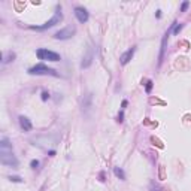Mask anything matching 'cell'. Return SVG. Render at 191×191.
<instances>
[{
	"instance_id": "cell-4",
	"label": "cell",
	"mask_w": 191,
	"mask_h": 191,
	"mask_svg": "<svg viewBox=\"0 0 191 191\" xmlns=\"http://www.w3.org/2000/svg\"><path fill=\"white\" fill-rule=\"evenodd\" d=\"M36 55L41 58V60H48V61H58L60 60V54H57L54 51H49V49H45V48L37 49Z\"/></svg>"
},
{
	"instance_id": "cell-13",
	"label": "cell",
	"mask_w": 191,
	"mask_h": 191,
	"mask_svg": "<svg viewBox=\"0 0 191 191\" xmlns=\"http://www.w3.org/2000/svg\"><path fill=\"white\" fill-rule=\"evenodd\" d=\"M145 90H146V93H151V90H152V81L146 82V88H145Z\"/></svg>"
},
{
	"instance_id": "cell-7",
	"label": "cell",
	"mask_w": 191,
	"mask_h": 191,
	"mask_svg": "<svg viewBox=\"0 0 191 191\" xmlns=\"http://www.w3.org/2000/svg\"><path fill=\"white\" fill-rule=\"evenodd\" d=\"M19 126H21V128L24 131H30L31 130V122L29 118H25V116H19Z\"/></svg>"
},
{
	"instance_id": "cell-1",
	"label": "cell",
	"mask_w": 191,
	"mask_h": 191,
	"mask_svg": "<svg viewBox=\"0 0 191 191\" xmlns=\"http://www.w3.org/2000/svg\"><path fill=\"white\" fill-rule=\"evenodd\" d=\"M0 161L3 166L12 169L18 167V160L15 158L14 151H12V143L6 137H2V140H0Z\"/></svg>"
},
{
	"instance_id": "cell-8",
	"label": "cell",
	"mask_w": 191,
	"mask_h": 191,
	"mask_svg": "<svg viewBox=\"0 0 191 191\" xmlns=\"http://www.w3.org/2000/svg\"><path fill=\"white\" fill-rule=\"evenodd\" d=\"M133 54H134V48H130L127 52H124V54L121 55V64H127L130 60H131V57H133Z\"/></svg>"
},
{
	"instance_id": "cell-9",
	"label": "cell",
	"mask_w": 191,
	"mask_h": 191,
	"mask_svg": "<svg viewBox=\"0 0 191 191\" xmlns=\"http://www.w3.org/2000/svg\"><path fill=\"white\" fill-rule=\"evenodd\" d=\"M91 61H93V52L90 51V52H88V55L85 57V61H82L81 66H82V67H88V66L91 64Z\"/></svg>"
},
{
	"instance_id": "cell-10",
	"label": "cell",
	"mask_w": 191,
	"mask_h": 191,
	"mask_svg": "<svg viewBox=\"0 0 191 191\" xmlns=\"http://www.w3.org/2000/svg\"><path fill=\"white\" fill-rule=\"evenodd\" d=\"M114 172H115V175H116L118 178H121V179H126V175H124V172H122L120 167H115V169H114Z\"/></svg>"
},
{
	"instance_id": "cell-17",
	"label": "cell",
	"mask_w": 191,
	"mask_h": 191,
	"mask_svg": "<svg viewBox=\"0 0 191 191\" xmlns=\"http://www.w3.org/2000/svg\"><path fill=\"white\" fill-rule=\"evenodd\" d=\"M188 5H190L188 2H184V3H182V8H181V11H185V9L188 8Z\"/></svg>"
},
{
	"instance_id": "cell-16",
	"label": "cell",
	"mask_w": 191,
	"mask_h": 191,
	"mask_svg": "<svg viewBox=\"0 0 191 191\" xmlns=\"http://www.w3.org/2000/svg\"><path fill=\"white\" fill-rule=\"evenodd\" d=\"M37 166H39V161H37V160H33V161H31V167L36 169Z\"/></svg>"
},
{
	"instance_id": "cell-15",
	"label": "cell",
	"mask_w": 191,
	"mask_h": 191,
	"mask_svg": "<svg viewBox=\"0 0 191 191\" xmlns=\"http://www.w3.org/2000/svg\"><path fill=\"white\" fill-rule=\"evenodd\" d=\"M9 179L11 181H15V182H21V178H18V176H11Z\"/></svg>"
},
{
	"instance_id": "cell-14",
	"label": "cell",
	"mask_w": 191,
	"mask_h": 191,
	"mask_svg": "<svg viewBox=\"0 0 191 191\" xmlns=\"http://www.w3.org/2000/svg\"><path fill=\"white\" fill-rule=\"evenodd\" d=\"M48 98H49V94L47 93V91H43V93H42V100L45 102V100H48Z\"/></svg>"
},
{
	"instance_id": "cell-6",
	"label": "cell",
	"mask_w": 191,
	"mask_h": 191,
	"mask_svg": "<svg viewBox=\"0 0 191 191\" xmlns=\"http://www.w3.org/2000/svg\"><path fill=\"white\" fill-rule=\"evenodd\" d=\"M75 17L78 18V21L79 23H87L88 21V12H87V9H84V8H75Z\"/></svg>"
},
{
	"instance_id": "cell-3",
	"label": "cell",
	"mask_w": 191,
	"mask_h": 191,
	"mask_svg": "<svg viewBox=\"0 0 191 191\" xmlns=\"http://www.w3.org/2000/svg\"><path fill=\"white\" fill-rule=\"evenodd\" d=\"M29 73L30 75H51V76H58V73L54 69H49L48 66L45 64H36L33 67L29 69Z\"/></svg>"
},
{
	"instance_id": "cell-2",
	"label": "cell",
	"mask_w": 191,
	"mask_h": 191,
	"mask_svg": "<svg viewBox=\"0 0 191 191\" xmlns=\"http://www.w3.org/2000/svg\"><path fill=\"white\" fill-rule=\"evenodd\" d=\"M63 19V14H61V9L60 8H57V11L54 12V17H52L48 23H45L43 25H31L30 29H33V30H39V31H43V30H48V29H51V27H54L55 24H58Z\"/></svg>"
},
{
	"instance_id": "cell-11",
	"label": "cell",
	"mask_w": 191,
	"mask_h": 191,
	"mask_svg": "<svg viewBox=\"0 0 191 191\" xmlns=\"http://www.w3.org/2000/svg\"><path fill=\"white\" fill-rule=\"evenodd\" d=\"M12 58H15V54H14V52H9V54H8V57H5V58H3V63H8V61H11Z\"/></svg>"
},
{
	"instance_id": "cell-5",
	"label": "cell",
	"mask_w": 191,
	"mask_h": 191,
	"mask_svg": "<svg viewBox=\"0 0 191 191\" xmlns=\"http://www.w3.org/2000/svg\"><path fill=\"white\" fill-rule=\"evenodd\" d=\"M73 35H75V27H66L60 31H57L54 35V37L60 39V41H66V39H70Z\"/></svg>"
},
{
	"instance_id": "cell-12",
	"label": "cell",
	"mask_w": 191,
	"mask_h": 191,
	"mask_svg": "<svg viewBox=\"0 0 191 191\" xmlns=\"http://www.w3.org/2000/svg\"><path fill=\"white\" fill-rule=\"evenodd\" d=\"M182 29V25L181 24H178V23H175V27H173V33L175 35H178V33H179V30Z\"/></svg>"
}]
</instances>
